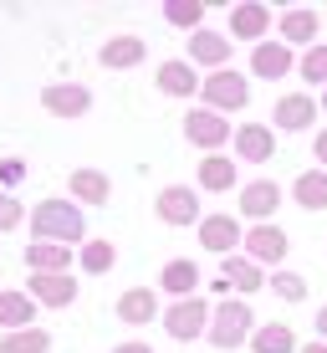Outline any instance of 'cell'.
Wrapping results in <instances>:
<instances>
[{"instance_id": "5b68a950", "label": "cell", "mask_w": 327, "mask_h": 353, "mask_svg": "<svg viewBox=\"0 0 327 353\" xmlns=\"http://www.w3.org/2000/svg\"><path fill=\"white\" fill-rule=\"evenodd\" d=\"M200 97H204V108H215V113H240V108L251 103V82L240 77L235 67H225V72H210V77H204Z\"/></svg>"}, {"instance_id": "7a4b0ae2", "label": "cell", "mask_w": 327, "mask_h": 353, "mask_svg": "<svg viewBox=\"0 0 327 353\" xmlns=\"http://www.w3.org/2000/svg\"><path fill=\"white\" fill-rule=\"evenodd\" d=\"M256 312H251V302L246 297H225V302H215V318H210V343L215 348H240V343H251V338H256Z\"/></svg>"}, {"instance_id": "8fae6325", "label": "cell", "mask_w": 327, "mask_h": 353, "mask_svg": "<svg viewBox=\"0 0 327 353\" xmlns=\"http://www.w3.org/2000/svg\"><path fill=\"white\" fill-rule=\"evenodd\" d=\"M41 108L52 118H82L92 108V92L82 88V82H46L41 88Z\"/></svg>"}, {"instance_id": "f546056e", "label": "cell", "mask_w": 327, "mask_h": 353, "mask_svg": "<svg viewBox=\"0 0 327 353\" xmlns=\"http://www.w3.org/2000/svg\"><path fill=\"white\" fill-rule=\"evenodd\" d=\"M0 353H52L46 327H21V333H0Z\"/></svg>"}, {"instance_id": "74e56055", "label": "cell", "mask_w": 327, "mask_h": 353, "mask_svg": "<svg viewBox=\"0 0 327 353\" xmlns=\"http://www.w3.org/2000/svg\"><path fill=\"white\" fill-rule=\"evenodd\" d=\"M317 338L327 343V307H317Z\"/></svg>"}, {"instance_id": "836d02e7", "label": "cell", "mask_w": 327, "mask_h": 353, "mask_svg": "<svg viewBox=\"0 0 327 353\" xmlns=\"http://www.w3.org/2000/svg\"><path fill=\"white\" fill-rule=\"evenodd\" d=\"M21 221H26V210H21V200L10 190H0V236H6V230H16Z\"/></svg>"}, {"instance_id": "d590c367", "label": "cell", "mask_w": 327, "mask_h": 353, "mask_svg": "<svg viewBox=\"0 0 327 353\" xmlns=\"http://www.w3.org/2000/svg\"><path fill=\"white\" fill-rule=\"evenodd\" d=\"M312 154H317V164L327 169V128H317V139H312Z\"/></svg>"}, {"instance_id": "30bf717a", "label": "cell", "mask_w": 327, "mask_h": 353, "mask_svg": "<svg viewBox=\"0 0 327 353\" xmlns=\"http://www.w3.org/2000/svg\"><path fill=\"white\" fill-rule=\"evenodd\" d=\"M317 113H322V103H317L312 92H286V97H276L271 123L282 128V133H302V128L317 123Z\"/></svg>"}, {"instance_id": "d4e9b609", "label": "cell", "mask_w": 327, "mask_h": 353, "mask_svg": "<svg viewBox=\"0 0 327 353\" xmlns=\"http://www.w3.org/2000/svg\"><path fill=\"white\" fill-rule=\"evenodd\" d=\"M292 200L302 210H327V169H302L292 179Z\"/></svg>"}, {"instance_id": "d6a6232c", "label": "cell", "mask_w": 327, "mask_h": 353, "mask_svg": "<svg viewBox=\"0 0 327 353\" xmlns=\"http://www.w3.org/2000/svg\"><path fill=\"white\" fill-rule=\"evenodd\" d=\"M266 287H271L282 302H307V276L286 272V266H282V272H271V282H266Z\"/></svg>"}, {"instance_id": "cb8c5ba5", "label": "cell", "mask_w": 327, "mask_h": 353, "mask_svg": "<svg viewBox=\"0 0 327 353\" xmlns=\"http://www.w3.org/2000/svg\"><path fill=\"white\" fill-rule=\"evenodd\" d=\"M72 261H77V251L72 246H56V241H36V246H26V266L31 272H72Z\"/></svg>"}, {"instance_id": "e0dca14e", "label": "cell", "mask_w": 327, "mask_h": 353, "mask_svg": "<svg viewBox=\"0 0 327 353\" xmlns=\"http://www.w3.org/2000/svg\"><path fill=\"white\" fill-rule=\"evenodd\" d=\"M276 31H282V41L286 46H317V31H322V16L317 10H307V6H297V10H282V21H276Z\"/></svg>"}, {"instance_id": "ac0fdd59", "label": "cell", "mask_w": 327, "mask_h": 353, "mask_svg": "<svg viewBox=\"0 0 327 353\" xmlns=\"http://www.w3.org/2000/svg\"><path fill=\"white\" fill-rule=\"evenodd\" d=\"M235 154H240V164H271L276 133L266 128V123H240L235 128Z\"/></svg>"}, {"instance_id": "484cf974", "label": "cell", "mask_w": 327, "mask_h": 353, "mask_svg": "<svg viewBox=\"0 0 327 353\" xmlns=\"http://www.w3.org/2000/svg\"><path fill=\"white\" fill-rule=\"evenodd\" d=\"M36 323V302L26 292H0V327L6 333H21V327Z\"/></svg>"}, {"instance_id": "6da1fadb", "label": "cell", "mask_w": 327, "mask_h": 353, "mask_svg": "<svg viewBox=\"0 0 327 353\" xmlns=\"http://www.w3.org/2000/svg\"><path fill=\"white\" fill-rule=\"evenodd\" d=\"M31 230H36V241L77 246V241L87 236V221H82V205H72V200H41L31 210Z\"/></svg>"}, {"instance_id": "7c38bea8", "label": "cell", "mask_w": 327, "mask_h": 353, "mask_svg": "<svg viewBox=\"0 0 327 353\" xmlns=\"http://www.w3.org/2000/svg\"><path fill=\"white\" fill-rule=\"evenodd\" d=\"M282 210V185L276 179H251L246 190H240V215L256 225H271V215Z\"/></svg>"}, {"instance_id": "ab89813d", "label": "cell", "mask_w": 327, "mask_h": 353, "mask_svg": "<svg viewBox=\"0 0 327 353\" xmlns=\"http://www.w3.org/2000/svg\"><path fill=\"white\" fill-rule=\"evenodd\" d=\"M317 103H322V108H327V88H322V97H317Z\"/></svg>"}, {"instance_id": "f35d334b", "label": "cell", "mask_w": 327, "mask_h": 353, "mask_svg": "<svg viewBox=\"0 0 327 353\" xmlns=\"http://www.w3.org/2000/svg\"><path fill=\"white\" fill-rule=\"evenodd\" d=\"M302 353H327V343H322V338H312V343H302Z\"/></svg>"}, {"instance_id": "4316f807", "label": "cell", "mask_w": 327, "mask_h": 353, "mask_svg": "<svg viewBox=\"0 0 327 353\" xmlns=\"http://www.w3.org/2000/svg\"><path fill=\"white\" fill-rule=\"evenodd\" d=\"M251 353H302V343L286 323H261L256 338H251Z\"/></svg>"}, {"instance_id": "4dcf8cb0", "label": "cell", "mask_w": 327, "mask_h": 353, "mask_svg": "<svg viewBox=\"0 0 327 353\" xmlns=\"http://www.w3.org/2000/svg\"><path fill=\"white\" fill-rule=\"evenodd\" d=\"M164 21L195 36V31H200V21H204V0H169V6H164Z\"/></svg>"}, {"instance_id": "2e32d148", "label": "cell", "mask_w": 327, "mask_h": 353, "mask_svg": "<svg viewBox=\"0 0 327 353\" xmlns=\"http://www.w3.org/2000/svg\"><path fill=\"white\" fill-rule=\"evenodd\" d=\"M266 31H271V6H261V0H246V6L230 10V36L235 41H266Z\"/></svg>"}, {"instance_id": "8d00e7d4", "label": "cell", "mask_w": 327, "mask_h": 353, "mask_svg": "<svg viewBox=\"0 0 327 353\" xmlns=\"http://www.w3.org/2000/svg\"><path fill=\"white\" fill-rule=\"evenodd\" d=\"M113 353H154V348H149V343H118Z\"/></svg>"}, {"instance_id": "d6986e66", "label": "cell", "mask_w": 327, "mask_h": 353, "mask_svg": "<svg viewBox=\"0 0 327 353\" xmlns=\"http://www.w3.org/2000/svg\"><path fill=\"white\" fill-rule=\"evenodd\" d=\"M118 318H123L128 327H149L154 318H159V292L154 287H128L123 297H118Z\"/></svg>"}, {"instance_id": "8992f818", "label": "cell", "mask_w": 327, "mask_h": 353, "mask_svg": "<svg viewBox=\"0 0 327 353\" xmlns=\"http://www.w3.org/2000/svg\"><path fill=\"white\" fill-rule=\"evenodd\" d=\"M200 246L210 251V256H235V246H246V230H240V215H230V210H220V215H204L200 221Z\"/></svg>"}, {"instance_id": "e575fe53", "label": "cell", "mask_w": 327, "mask_h": 353, "mask_svg": "<svg viewBox=\"0 0 327 353\" xmlns=\"http://www.w3.org/2000/svg\"><path fill=\"white\" fill-rule=\"evenodd\" d=\"M21 179H26V164H21V159H0V190L21 185Z\"/></svg>"}, {"instance_id": "603a6c76", "label": "cell", "mask_w": 327, "mask_h": 353, "mask_svg": "<svg viewBox=\"0 0 327 353\" xmlns=\"http://www.w3.org/2000/svg\"><path fill=\"white\" fill-rule=\"evenodd\" d=\"M159 287H164L174 302L195 297V287H200V266L189 261V256H179V261H164V272H159Z\"/></svg>"}, {"instance_id": "f1b7e54d", "label": "cell", "mask_w": 327, "mask_h": 353, "mask_svg": "<svg viewBox=\"0 0 327 353\" xmlns=\"http://www.w3.org/2000/svg\"><path fill=\"white\" fill-rule=\"evenodd\" d=\"M77 261H82V272H87V276H107V272H113V261H118V246H113V241H82Z\"/></svg>"}, {"instance_id": "52a82bcc", "label": "cell", "mask_w": 327, "mask_h": 353, "mask_svg": "<svg viewBox=\"0 0 327 353\" xmlns=\"http://www.w3.org/2000/svg\"><path fill=\"white\" fill-rule=\"evenodd\" d=\"M154 210H159L164 225H200L204 221L200 215V190H189V185H164L159 200H154Z\"/></svg>"}, {"instance_id": "ba28073f", "label": "cell", "mask_w": 327, "mask_h": 353, "mask_svg": "<svg viewBox=\"0 0 327 353\" xmlns=\"http://www.w3.org/2000/svg\"><path fill=\"white\" fill-rule=\"evenodd\" d=\"M286 251H292V241H286V230L282 225H251L246 230V256L261 266H276L282 272V261H286Z\"/></svg>"}, {"instance_id": "9c48e42d", "label": "cell", "mask_w": 327, "mask_h": 353, "mask_svg": "<svg viewBox=\"0 0 327 353\" xmlns=\"http://www.w3.org/2000/svg\"><path fill=\"white\" fill-rule=\"evenodd\" d=\"M26 297L36 302V307H72L77 302V276L72 272H31V282H26Z\"/></svg>"}, {"instance_id": "4fadbf2b", "label": "cell", "mask_w": 327, "mask_h": 353, "mask_svg": "<svg viewBox=\"0 0 327 353\" xmlns=\"http://www.w3.org/2000/svg\"><path fill=\"white\" fill-rule=\"evenodd\" d=\"M189 67H204V72H225L230 67V36L200 26L189 36Z\"/></svg>"}, {"instance_id": "277c9868", "label": "cell", "mask_w": 327, "mask_h": 353, "mask_svg": "<svg viewBox=\"0 0 327 353\" xmlns=\"http://www.w3.org/2000/svg\"><path fill=\"white\" fill-rule=\"evenodd\" d=\"M184 139L204 154H220L225 143H235V128H230L225 113H215V108H189L184 113Z\"/></svg>"}, {"instance_id": "83f0119b", "label": "cell", "mask_w": 327, "mask_h": 353, "mask_svg": "<svg viewBox=\"0 0 327 353\" xmlns=\"http://www.w3.org/2000/svg\"><path fill=\"white\" fill-rule=\"evenodd\" d=\"M200 190H210V194L235 190V164H230L225 154H204L200 159Z\"/></svg>"}, {"instance_id": "ffe728a7", "label": "cell", "mask_w": 327, "mask_h": 353, "mask_svg": "<svg viewBox=\"0 0 327 353\" xmlns=\"http://www.w3.org/2000/svg\"><path fill=\"white\" fill-rule=\"evenodd\" d=\"M220 276L230 282V292H240V297H251V292H261V287H266V272L246 256V251L225 256V261H220Z\"/></svg>"}, {"instance_id": "3957f363", "label": "cell", "mask_w": 327, "mask_h": 353, "mask_svg": "<svg viewBox=\"0 0 327 353\" xmlns=\"http://www.w3.org/2000/svg\"><path fill=\"white\" fill-rule=\"evenodd\" d=\"M210 318H215V307L204 297H184V302H174V307L164 312V333L174 338V343H195V338L210 333Z\"/></svg>"}, {"instance_id": "5bb4252c", "label": "cell", "mask_w": 327, "mask_h": 353, "mask_svg": "<svg viewBox=\"0 0 327 353\" xmlns=\"http://www.w3.org/2000/svg\"><path fill=\"white\" fill-rule=\"evenodd\" d=\"M154 82H159L164 97H195L204 88L200 67H189V57H174V62H159V72H154Z\"/></svg>"}, {"instance_id": "7402d4cb", "label": "cell", "mask_w": 327, "mask_h": 353, "mask_svg": "<svg viewBox=\"0 0 327 353\" xmlns=\"http://www.w3.org/2000/svg\"><path fill=\"white\" fill-rule=\"evenodd\" d=\"M143 57H149V41H138V36H113V41H103L98 62L107 72H128V67H138Z\"/></svg>"}, {"instance_id": "9a60e30c", "label": "cell", "mask_w": 327, "mask_h": 353, "mask_svg": "<svg viewBox=\"0 0 327 353\" xmlns=\"http://www.w3.org/2000/svg\"><path fill=\"white\" fill-rule=\"evenodd\" d=\"M292 67H297V57H292V46H286V41H261V46H251V72H256L261 82H282Z\"/></svg>"}, {"instance_id": "1f68e13d", "label": "cell", "mask_w": 327, "mask_h": 353, "mask_svg": "<svg viewBox=\"0 0 327 353\" xmlns=\"http://www.w3.org/2000/svg\"><path fill=\"white\" fill-rule=\"evenodd\" d=\"M297 72H302V82H312V88H327V41H317L312 52H302Z\"/></svg>"}, {"instance_id": "44dd1931", "label": "cell", "mask_w": 327, "mask_h": 353, "mask_svg": "<svg viewBox=\"0 0 327 353\" xmlns=\"http://www.w3.org/2000/svg\"><path fill=\"white\" fill-rule=\"evenodd\" d=\"M67 190H72L77 205H107V200H113V179H107L103 169H72Z\"/></svg>"}]
</instances>
